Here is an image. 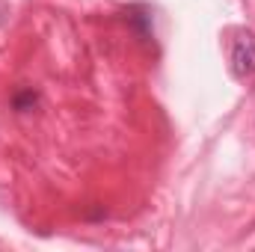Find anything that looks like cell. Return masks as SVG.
Listing matches in <instances>:
<instances>
[{
    "mask_svg": "<svg viewBox=\"0 0 255 252\" xmlns=\"http://www.w3.org/2000/svg\"><path fill=\"white\" fill-rule=\"evenodd\" d=\"M232 71L238 77H253L255 74V33L253 30H238L232 39Z\"/></svg>",
    "mask_w": 255,
    "mask_h": 252,
    "instance_id": "1",
    "label": "cell"
},
{
    "mask_svg": "<svg viewBox=\"0 0 255 252\" xmlns=\"http://www.w3.org/2000/svg\"><path fill=\"white\" fill-rule=\"evenodd\" d=\"M36 104H39V95H36L33 89H21V92L12 95V107H15L18 113H27V110H33Z\"/></svg>",
    "mask_w": 255,
    "mask_h": 252,
    "instance_id": "2",
    "label": "cell"
}]
</instances>
